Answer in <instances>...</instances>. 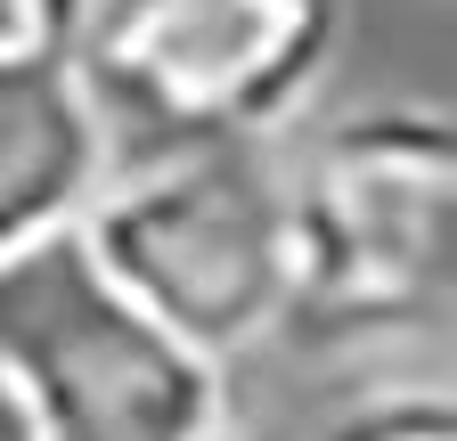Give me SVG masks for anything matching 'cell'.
Returning <instances> with one entry per match:
<instances>
[{
  "instance_id": "cell-8",
  "label": "cell",
  "mask_w": 457,
  "mask_h": 441,
  "mask_svg": "<svg viewBox=\"0 0 457 441\" xmlns=\"http://www.w3.org/2000/svg\"><path fill=\"white\" fill-rule=\"evenodd\" d=\"M0 441H33V417H25V401H17L9 368H0Z\"/></svg>"
},
{
  "instance_id": "cell-9",
  "label": "cell",
  "mask_w": 457,
  "mask_h": 441,
  "mask_svg": "<svg viewBox=\"0 0 457 441\" xmlns=\"http://www.w3.org/2000/svg\"><path fill=\"white\" fill-rule=\"evenodd\" d=\"M220 441H228V433H220Z\"/></svg>"
},
{
  "instance_id": "cell-4",
  "label": "cell",
  "mask_w": 457,
  "mask_h": 441,
  "mask_svg": "<svg viewBox=\"0 0 457 441\" xmlns=\"http://www.w3.org/2000/svg\"><path fill=\"white\" fill-rule=\"evenodd\" d=\"M343 41V0H82L74 74L114 147L270 139Z\"/></svg>"
},
{
  "instance_id": "cell-3",
  "label": "cell",
  "mask_w": 457,
  "mask_h": 441,
  "mask_svg": "<svg viewBox=\"0 0 457 441\" xmlns=\"http://www.w3.org/2000/svg\"><path fill=\"white\" fill-rule=\"evenodd\" d=\"M0 368L33 441H220L228 384L204 352L114 295L90 245L49 229L0 254Z\"/></svg>"
},
{
  "instance_id": "cell-2",
  "label": "cell",
  "mask_w": 457,
  "mask_h": 441,
  "mask_svg": "<svg viewBox=\"0 0 457 441\" xmlns=\"http://www.w3.org/2000/svg\"><path fill=\"white\" fill-rule=\"evenodd\" d=\"M295 303L278 336L352 352L417 336L449 295L457 245V131L441 106H368L327 123L286 163Z\"/></svg>"
},
{
  "instance_id": "cell-7",
  "label": "cell",
  "mask_w": 457,
  "mask_h": 441,
  "mask_svg": "<svg viewBox=\"0 0 457 441\" xmlns=\"http://www.w3.org/2000/svg\"><path fill=\"white\" fill-rule=\"evenodd\" d=\"M319 441H457L449 384H409V393H376L352 417H335Z\"/></svg>"
},
{
  "instance_id": "cell-5",
  "label": "cell",
  "mask_w": 457,
  "mask_h": 441,
  "mask_svg": "<svg viewBox=\"0 0 457 441\" xmlns=\"http://www.w3.org/2000/svg\"><path fill=\"white\" fill-rule=\"evenodd\" d=\"M106 123L74 66L0 82V254L66 229L106 172Z\"/></svg>"
},
{
  "instance_id": "cell-6",
  "label": "cell",
  "mask_w": 457,
  "mask_h": 441,
  "mask_svg": "<svg viewBox=\"0 0 457 441\" xmlns=\"http://www.w3.org/2000/svg\"><path fill=\"white\" fill-rule=\"evenodd\" d=\"M82 0H0V82L74 66Z\"/></svg>"
},
{
  "instance_id": "cell-1",
  "label": "cell",
  "mask_w": 457,
  "mask_h": 441,
  "mask_svg": "<svg viewBox=\"0 0 457 441\" xmlns=\"http://www.w3.org/2000/svg\"><path fill=\"white\" fill-rule=\"evenodd\" d=\"M90 262L163 336L212 368L270 344L295 303L286 163L262 139H139L114 147L74 212Z\"/></svg>"
}]
</instances>
